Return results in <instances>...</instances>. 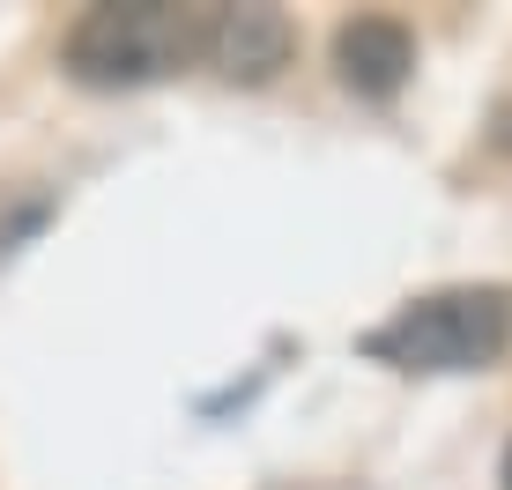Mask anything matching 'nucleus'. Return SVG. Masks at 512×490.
Here are the masks:
<instances>
[{
    "label": "nucleus",
    "instance_id": "1",
    "mask_svg": "<svg viewBox=\"0 0 512 490\" xmlns=\"http://www.w3.org/2000/svg\"><path fill=\"white\" fill-rule=\"evenodd\" d=\"M505 349H512V290L505 283L431 290L364 335V357L394 364V372H483Z\"/></svg>",
    "mask_w": 512,
    "mask_h": 490
},
{
    "label": "nucleus",
    "instance_id": "5",
    "mask_svg": "<svg viewBox=\"0 0 512 490\" xmlns=\"http://www.w3.org/2000/svg\"><path fill=\"white\" fill-rule=\"evenodd\" d=\"M498 483H505V490H512V446H505V468H498Z\"/></svg>",
    "mask_w": 512,
    "mask_h": 490
},
{
    "label": "nucleus",
    "instance_id": "4",
    "mask_svg": "<svg viewBox=\"0 0 512 490\" xmlns=\"http://www.w3.org/2000/svg\"><path fill=\"white\" fill-rule=\"evenodd\" d=\"M334 75L357 97H394L416 75V30L401 15H349L334 30Z\"/></svg>",
    "mask_w": 512,
    "mask_h": 490
},
{
    "label": "nucleus",
    "instance_id": "3",
    "mask_svg": "<svg viewBox=\"0 0 512 490\" xmlns=\"http://www.w3.org/2000/svg\"><path fill=\"white\" fill-rule=\"evenodd\" d=\"M208 60H216V75L223 82H245V90H260V82H275L282 67H290V52H297V30H290V15L282 8H223L216 23H208Z\"/></svg>",
    "mask_w": 512,
    "mask_h": 490
},
{
    "label": "nucleus",
    "instance_id": "2",
    "mask_svg": "<svg viewBox=\"0 0 512 490\" xmlns=\"http://www.w3.org/2000/svg\"><path fill=\"white\" fill-rule=\"evenodd\" d=\"M208 45V23H193L186 8L164 0H119V8H90L60 38V67L90 90H134L171 67H186V52Z\"/></svg>",
    "mask_w": 512,
    "mask_h": 490
}]
</instances>
